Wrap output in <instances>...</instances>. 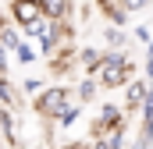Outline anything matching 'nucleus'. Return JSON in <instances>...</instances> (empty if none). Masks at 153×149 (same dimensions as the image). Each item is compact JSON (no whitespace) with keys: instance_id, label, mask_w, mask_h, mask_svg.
<instances>
[{"instance_id":"nucleus-1","label":"nucleus","mask_w":153,"mask_h":149,"mask_svg":"<svg viewBox=\"0 0 153 149\" xmlns=\"http://www.w3.org/2000/svg\"><path fill=\"white\" fill-rule=\"evenodd\" d=\"M135 74V64L125 50H103L100 57V71H96V82L100 89H125Z\"/></svg>"},{"instance_id":"nucleus-2","label":"nucleus","mask_w":153,"mask_h":149,"mask_svg":"<svg viewBox=\"0 0 153 149\" xmlns=\"http://www.w3.org/2000/svg\"><path fill=\"white\" fill-rule=\"evenodd\" d=\"M71 103H78L75 100V89H68V85H43V92H36L32 96V110H36V117H46V121H53L57 114L64 110V107H71Z\"/></svg>"},{"instance_id":"nucleus-3","label":"nucleus","mask_w":153,"mask_h":149,"mask_svg":"<svg viewBox=\"0 0 153 149\" xmlns=\"http://www.w3.org/2000/svg\"><path fill=\"white\" fill-rule=\"evenodd\" d=\"M7 18H11L18 29H29L32 21L43 18V4H39V0H11V4H7Z\"/></svg>"},{"instance_id":"nucleus-4","label":"nucleus","mask_w":153,"mask_h":149,"mask_svg":"<svg viewBox=\"0 0 153 149\" xmlns=\"http://www.w3.org/2000/svg\"><path fill=\"white\" fill-rule=\"evenodd\" d=\"M114 128H125V107L117 103H100V114L93 121V139L103 135V131H114Z\"/></svg>"},{"instance_id":"nucleus-5","label":"nucleus","mask_w":153,"mask_h":149,"mask_svg":"<svg viewBox=\"0 0 153 149\" xmlns=\"http://www.w3.org/2000/svg\"><path fill=\"white\" fill-rule=\"evenodd\" d=\"M146 92H150V82H143V78H132V82L125 85V110H143V100H146Z\"/></svg>"},{"instance_id":"nucleus-6","label":"nucleus","mask_w":153,"mask_h":149,"mask_svg":"<svg viewBox=\"0 0 153 149\" xmlns=\"http://www.w3.org/2000/svg\"><path fill=\"white\" fill-rule=\"evenodd\" d=\"M39 4H43V14L50 21H68L75 11V0H39Z\"/></svg>"},{"instance_id":"nucleus-7","label":"nucleus","mask_w":153,"mask_h":149,"mask_svg":"<svg viewBox=\"0 0 153 149\" xmlns=\"http://www.w3.org/2000/svg\"><path fill=\"white\" fill-rule=\"evenodd\" d=\"M22 89L11 82V74H0V107H7V110H18V103H22V96H18Z\"/></svg>"},{"instance_id":"nucleus-8","label":"nucleus","mask_w":153,"mask_h":149,"mask_svg":"<svg viewBox=\"0 0 153 149\" xmlns=\"http://www.w3.org/2000/svg\"><path fill=\"white\" fill-rule=\"evenodd\" d=\"M125 146V128H114V131H103V135H96L89 149H121Z\"/></svg>"},{"instance_id":"nucleus-9","label":"nucleus","mask_w":153,"mask_h":149,"mask_svg":"<svg viewBox=\"0 0 153 149\" xmlns=\"http://www.w3.org/2000/svg\"><path fill=\"white\" fill-rule=\"evenodd\" d=\"M96 92H100V82H96V74H85L82 82L75 85V100L85 107V103H93L96 100Z\"/></svg>"},{"instance_id":"nucleus-10","label":"nucleus","mask_w":153,"mask_h":149,"mask_svg":"<svg viewBox=\"0 0 153 149\" xmlns=\"http://www.w3.org/2000/svg\"><path fill=\"white\" fill-rule=\"evenodd\" d=\"M128 39L132 36H128L121 25H107V29H103V46H107V50H125Z\"/></svg>"},{"instance_id":"nucleus-11","label":"nucleus","mask_w":153,"mask_h":149,"mask_svg":"<svg viewBox=\"0 0 153 149\" xmlns=\"http://www.w3.org/2000/svg\"><path fill=\"white\" fill-rule=\"evenodd\" d=\"M22 39H25V32H22L14 21H7V25L0 29V46H4V50H11V53L22 46Z\"/></svg>"},{"instance_id":"nucleus-12","label":"nucleus","mask_w":153,"mask_h":149,"mask_svg":"<svg viewBox=\"0 0 153 149\" xmlns=\"http://www.w3.org/2000/svg\"><path fill=\"white\" fill-rule=\"evenodd\" d=\"M100 57H103V50H96V46H82V50H78V64L85 68V74L100 71Z\"/></svg>"},{"instance_id":"nucleus-13","label":"nucleus","mask_w":153,"mask_h":149,"mask_svg":"<svg viewBox=\"0 0 153 149\" xmlns=\"http://www.w3.org/2000/svg\"><path fill=\"white\" fill-rule=\"evenodd\" d=\"M78 117H82V103H71V107H64V110L57 114L53 121H57V128H71V124H78Z\"/></svg>"},{"instance_id":"nucleus-14","label":"nucleus","mask_w":153,"mask_h":149,"mask_svg":"<svg viewBox=\"0 0 153 149\" xmlns=\"http://www.w3.org/2000/svg\"><path fill=\"white\" fill-rule=\"evenodd\" d=\"M14 60H18V64H36V60H39V50L29 43V39H22V46L14 50Z\"/></svg>"},{"instance_id":"nucleus-15","label":"nucleus","mask_w":153,"mask_h":149,"mask_svg":"<svg viewBox=\"0 0 153 149\" xmlns=\"http://www.w3.org/2000/svg\"><path fill=\"white\" fill-rule=\"evenodd\" d=\"M18 89H22L25 96H36V92H43V78H25Z\"/></svg>"},{"instance_id":"nucleus-16","label":"nucleus","mask_w":153,"mask_h":149,"mask_svg":"<svg viewBox=\"0 0 153 149\" xmlns=\"http://www.w3.org/2000/svg\"><path fill=\"white\" fill-rule=\"evenodd\" d=\"M132 39H135V43H146V46H150V39H153L150 25H139V29H132Z\"/></svg>"},{"instance_id":"nucleus-17","label":"nucleus","mask_w":153,"mask_h":149,"mask_svg":"<svg viewBox=\"0 0 153 149\" xmlns=\"http://www.w3.org/2000/svg\"><path fill=\"white\" fill-rule=\"evenodd\" d=\"M153 0H121V7L128 11V14H135V11H143V7H150Z\"/></svg>"},{"instance_id":"nucleus-18","label":"nucleus","mask_w":153,"mask_h":149,"mask_svg":"<svg viewBox=\"0 0 153 149\" xmlns=\"http://www.w3.org/2000/svg\"><path fill=\"white\" fill-rule=\"evenodd\" d=\"M11 60H14V53L0 46V74H11Z\"/></svg>"},{"instance_id":"nucleus-19","label":"nucleus","mask_w":153,"mask_h":149,"mask_svg":"<svg viewBox=\"0 0 153 149\" xmlns=\"http://www.w3.org/2000/svg\"><path fill=\"white\" fill-rule=\"evenodd\" d=\"M143 71H146V78L153 82V53H146V64H143Z\"/></svg>"},{"instance_id":"nucleus-20","label":"nucleus","mask_w":153,"mask_h":149,"mask_svg":"<svg viewBox=\"0 0 153 149\" xmlns=\"http://www.w3.org/2000/svg\"><path fill=\"white\" fill-rule=\"evenodd\" d=\"M50 149H89L85 142H64V146H50Z\"/></svg>"},{"instance_id":"nucleus-21","label":"nucleus","mask_w":153,"mask_h":149,"mask_svg":"<svg viewBox=\"0 0 153 149\" xmlns=\"http://www.w3.org/2000/svg\"><path fill=\"white\" fill-rule=\"evenodd\" d=\"M132 149H150V142H143V139H139V142H135Z\"/></svg>"},{"instance_id":"nucleus-22","label":"nucleus","mask_w":153,"mask_h":149,"mask_svg":"<svg viewBox=\"0 0 153 149\" xmlns=\"http://www.w3.org/2000/svg\"><path fill=\"white\" fill-rule=\"evenodd\" d=\"M7 21H11V18H7V14H4V11H0V29H4V25H7Z\"/></svg>"},{"instance_id":"nucleus-23","label":"nucleus","mask_w":153,"mask_h":149,"mask_svg":"<svg viewBox=\"0 0 153 149\" xmlns=\"http://www.w3.org/2000/svg\"><path fill=\"white\" fill-rule=\"evenodd\" d=\"M146 53H153V39H150V50H146Z\"/></svg>"}]
</instances>
